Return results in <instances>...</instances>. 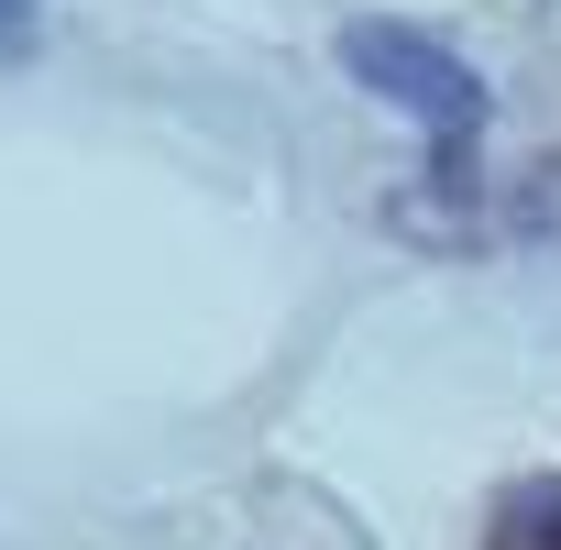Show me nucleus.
<instances>
[{
  "label": "nucleus",
  "mask_w": 561,
  "mask_h": 550,
  "mask_svg": "<svg viewBox=\"0 0 561 550\" xmlns=\"http://www.w3.org/2000/svg\"><path fill=\"white\" fill-rule=\"evenodd\" d=\"M331 56H342V78H353L364 100L408 111L419 133H440V144L484 133V67H473L451 34H419V23H342Z\"/></svg>",
  "instance_id": "f257e3e1"
},
{
  "label": "nucleus",
  "mask_w": 561,
  "mask_h": 550,
  "mask_svg": "<svg viewBox=\"0 0 561 550\" xmlns=\"http://www.w3.org/2000/svg\"><path fill=\"white\" fill-rule=\"evenodd\" d=\"M495 550H561V484H528V495H506V517H495Z\"/></svg>",
  "instance_id": "f03ea898"
}]
</instances>
